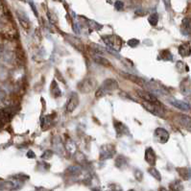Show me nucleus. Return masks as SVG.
I'll return each instance as SVG.
<instances>
[{"mask_svg": "<svg viewBox=\"0 0 191 191\" xmlns=\"http://www.w3.org/2000/svg\"><path fill=\"white\" fill-rule=\"evenodd\" d=\"M119 84L118 82L114 79V78H109L106 79L103 82V84L99 86V89H97L96 93H95V96L96 97H102L104 95H107L108 93L114 91L115 89H118Z\"/></svg>", "mask_w": 191, "mask_h": 191, "instance_id": "obj_1", "label": "nucleus"}, {"mask_svg": "<svg viewBox=\"0 0 191 191\" xmlns=\"http://www.w3.org/2000/svg\"><path fill=\"white\" fill-rule=\"evenodd\" d=\"M97 86L96 80L93 79L91 77L85 78L84 80H82L79 84H78V90L82 93H90L92 92Z\"/></svg>", "mask_w": 191, "mask_h": 191, "instance_id": "obj_2", "label": "nucleus"}, {"mask_svg": "<svg viewBox=\"0 0 191 191\" xmlns=\"http://www.w3.org/2000/svg\"><path fill=\"white\" fill-rule=\"evenodd\" d=\"M136 94L138 95V97H140V99H142L145 102L152 103V104H157V105H162V104L159 101L158 97L156 96L153 92L147 90L145 89H136Z\"/></svg>", "mask_w": 191, "mask_h": 191, "instance_id": "obj_3", "label": "nucleus"}, {"mask_svg": "<svg viewBox=\"0 0 191 191\" xmlns=\"http://www.w3.org/2000/svg\"><path fill=\"white\" fill-rule=\"evenodd\" d=\"M142 106L150 111L152 114L159 116V117H163L165 115V111H164V108L162 105H157V104H152V103H148V102H143Z\"/></svg>", "mask_w": 191, "mask_h": 191, "instance_id": "obj_4", "label": "nucleus"}, {"mask_svg": "<svg viewBox=\"0 0 191 191\" xmlns=\"http://www.w3.org/2000/svg\"><path fill=\"white\" fill-rule=\"evenodd\" d=\"M103 40L106 43L107 46L110 49H114L115 51L119 50L121 47V39L119 37L115 35H110V36H104Z\"/></svg>", "mask_w": 191, "mask_h": 191, "instance_id": "obj_5", "label": "nucleus"}, {"mask_svg": "<svg viewBox=\"0 0 191 191\" xmlns=\"http://www.w3.org/2000/svg\"><path fill=\"white\" fill-rule=\"evenodd\" d=\"M115 155V149L111 144H106L101 146L100 149V160H105L111 159Z\"/></svg>", "mask_w": 191, "mask_h": 191, "instance_id": "obj_6", "label": "nucleus"}, {"mask_svg": "<svg viewBox=\"0 0 191 191\" xmlns=\"http://www.w3.org/2000/svg\"><path fill=\"white\" fill-rule=\"evenodd\" d=\"M155 140L160 143H166L169 139V133L163 128H157L154 133Z\"/></svg>", "mask_w": 191, "mask_h": 191, "instance_id": "obj_7", "label": "nucleus"}, {"mask_svg": "<svg viewBox=\"0 0 191 191\" xmlns=\"http://www.w3.org/2000/svg\"><path fill=\"white\" fill-rule=\"evenodd\" d=\"M79 105V97H78L77 93L72 92V94L70 95V98H69L67 105H66V110L67 112H72Z\"/></svg>", "mask_w": 191, "mask_h": 191, "instance_id": "obj_8", "label": "nucleus"}, {"mask_svg": "<svg viewBox=\"0 0 191 191\" xmlns=\"http://www.w3.org/2000/svg\"><path fill=\"white\" fill-rule=\"evenodd\" d=\"M145 160L151 166H154L156 164V161H157V156H156L155 151L151 147H148L145 151Z\"/></svg>", "mask_w": 191, "mask_h": 191, "instance_id": "obj_9", "label": "nucleus"}, {"mask_svg": "<svg viewBox=\"0 0 191 191\" xmlns=\"http://www.w3.org/2000/svg\"><path fill=\"white\" fill-rule=\"evenodd\" d=\"M122 75L126 78V79L134 82L135 84H137L138 85L142 86L143 89L145 88V85L147 84V81L144 80L143 78H141V77H138V76H135V75H133V74H128V73H122Z\"/></svg>", "mask_w": 191, "mask_h": 191, "instance_id": "obj_10", "label": "nucleus"}, {"mask_svg": "<svg viewBox=\"0 0 191 191\" xmlns=\"http://www.w3.org/2000/svg\"><path fill=\"white\" fill-rule=\"evenodd\" d=\"M180 90L184 95H188L191 91V81L189 77H186L180 84Z\"/></svg>", "mask_w": 191, "mask_h": 191, "instance_id": "obj_11", "label": "nucleus"}, {"mask_svg": "<svg viewBox=\"0 0 191 191\" xmlns=\"http://www.w3.org/2000/svg\"><path fill=\"white\" fill-rule=\"evenodd\" d=\"M181 32L185 36H188L191 34V19L190 17H185L181 21Z\"/></svg>", "mask_w": 191, "mask_h": 191, "instance_id": "obj_12", "label": "nucleus"}, {"mask_svg": "<svg viewBox=\"0 0 191 191\" xmlns=\"http://www.w3.org/2000/svg\"><path fill=\"white\" fill-rule=\"evenodd\" d=\"M170 104L173 105L174 107H176L179 110H185V111H188L190 110V105L188 103L181 101V100H176V99H172L170 100Z\"/></svg>", "mask_w": 191, "mask_h": 191, "instance_id": "obj_13", "label": "nucleus"}, {"mask_svg": "<svg viewBox=\"0 0 191 191\" xmlns=\"http://www.w3.org/2000/svg\"><path fill=\"white\" fill-rule=\"evenodd\" d=\"M178 51H179V54L181 57L190 56L191 55V45H190V43L185 42V43H183V44H181L178 48Z\"/></svg>", "mask_w": 191, "mask_h": 191, "instance_id": "obj_14", "label": "nucleus"}, {"mask_svg": "<svg viewBox=\"0 0 191 191\" xmlns=\"http://www.w3.org/2000/svg\"><path fill=\"white\" fill-rule=\"evenodd\" d=\"M177 121L178 123L185 128H191V117L188 115H184V114H180L177 116Z\"/></svg>", "mask_w": 191, "mask_h": 191, "instance_id": "obj_15", "label": "nucleus"}, {"mask_svg": "<svg viewBox=\"0 0 191 191\" xmlns=\"http://www.w3.org/2000/svg\"><path fill=\"white\" fill-rule=\"evenodd\" d=\"M92 59H93V60H94L95 63L100 64V65L106 66V67H110V66L111 65L109 60H107L106 58H104V57H102V56H99V55L96 54V53L93 54Z\"/></svg>", "mask_w": 191, "mask_h": 191, "instance_id": "obj_16", "label": "nucleus"}, {"mask_svg": "<svg viewBox=\"0 0 191 191\" xmlns=\"http://www.w3.org/2000/svg\"><path fill=\"white\" fill-rule=\"evenodd\" d=\"M114 127H115V130H116V134L118 136L120 135H125V134H128V129L127 127L123 124V123H121L119 122V121H115L114 122Z\"/></svg>", "mask_w": 191, "mask_h": 191, "instance_id": "obj_17", "label": "nucleus"}, {"mask_svg": "<svg viewBox=\"0 0 191 191\" xmlns=\"http://www.w3.org/2000/svg\"><path fill=\"white\" fill-rule=\"evenodd\" d=\"M128 165V161L127 159L122 155L117 156V158L115 160V166L119 169H123Z\"/></svg>", "mask_w": 191, "mask_h": 191, "instance_id": "obj_18", "label": "nucleus"}, {"mask_svg": "<svg viewBox=\"0 0 191 191\" xmlns=\"http://www.w3.org/2000/svg\"><path fill=\"white\" fill-rule=\"evenodd\" d=\"M177 171L180 174V176L184 180H189L191 178V170L187 167H181L177 168Z\"/></svg>", "mask_w": 191, "mask_h": 191, "instance_id": "obj_19", "label": "nucleus"}, {"mask_svg": "<svg viewBox=\"0 0 191 191\" xmlns=\"http://www.w3.org/2000/svg\"><path fill=\"white\" fill-rule=\"evenodd\" d=\"M56 91L58 92L59 96H60V95H62V91H60L58 84L56 83V81H53V82H52V84H51V93L53 94L54 97H56Z\"/></svg>", "mask_w": 191, "mask_h": 191, "instance_id": "obj_20", "label": "nucleus"}, {"mask_svg": "<svg viewBox=\"0 0 191 191\" xmlns=\"http://www.w3.org/2000/svg\"><path fill=\"white\" fill-rule=\"evenodd\" d=\"M170 189H172V190H183L184 186H183V185H181V181L176 180V181H173V183L170 184Z\"/></svg>", "mask_w": 191, "mask_h": 191, "instance_id": "obj_21", "label": "nucleus"}, {"mask_svg": "<svg viewBox=\"0 0 191 191\" xmlns=\"http://www.w3.org/2000/svg\"><path fill=\"white\" fill-rule=\"evenodd\" d=\"M67 173H69V175L71 176H77L81 173V168L79 166H70L67 168Z\"/></svg>", "mask_w": 191, "mask_h": 191, "instance_id": "obj_22", "label": "nucleus"}, {"mask_svg": "<svg viewBox=\"0 0 191 191\" xmlns=\"http://www.w3.org/2000/svg\"><path fill=\"white\" fill-rule=\"evenodd\" d=\"M148 172L150 173L151 176H153L155 179H157L158 181H160V180H161V175H160V173L159 172L158 169H156V168H154V167H151V168L148 169Z\"/></svg>", "mask_w": 191, "mask_h": 191, "instance_id": "obj_23", "label": "nucleus"}, {"mask_svg": "<svg viewBox=\"0 0 191 191\" xmlns=\"http://www.w3.org/2000/svg\"><path fill=\"white\" fill-rule=\"evenodd\" d=\"M160 57L163 60H172L173 56L171 54V52L169 50H163L160 53Z\"/></svg>", "mask_w": 191, "mask_h": 191, "instance_id": "obj_24", "label": "nucleus"}, {"mask_svg": "<svg viewBox=\"0 0 191 191\" xmlns=\"http://www.w3.org/2000/svg\"><path fill=\"white\" fill-rule=\"evenodd\" d=\"M148 21L152 26H156L159 22V15L158 14H152L148 17Z\"/></svg>", "mask_w": 191, "mask_h": 191, "instance_id": "obj_25", "label": "nucleus"}, {"mask_svg": "<svg viewBox=\"0 0 191 191\" xmlns=\"http://www.w3.org/2000/svg\"><path fill=\"white\" fill-rule=\"evenodd\" d=\"M65 149H66L69 153L73 154V153L76 151V146H75L74 142H73L72 140H68V141L65 143Z\"/></svg>", "mask_w": 191, "mask_h": 191, "instance_id": "obj_26", "label": "nucleus"}, {"mask_svg": "<svg viewBox=\"0 0 191 191\" xmlns=\"http://www.w3.org/2000/svg\"><path fill=\"white\" fill-rule=\"evenodd\" d=\"M138 44H139V40L136 39H132L128 40V45L131 47H136Z\"/></svg>", "mask_w": 191, "mask_h": 191, "instance_id": "obj_27", "label": "nucleus"}, {"mask_svg": "<svg viewBox=\"0 0 191 191\" xmlns=\"http://www.w3.org/2000/svg\"><path fill=\"white\" fill-rule=\"evenodd\" d=\"M114 6H115V9L117 11H122L123 8H124V3L121 1V0H117V1L115 2V4H114Z\"/></svg>", "mask_w": 191, "mask_h": 191, "instance_id": "obj_28", "label": "nucleus"}, {"mask_svg": "<svg viewBox=\"0 0 191 191\" xmlns=\"http://www.w3.org/2000/svg\"><path fill=\"white\" fill-rule=\"evenodd\" d=\"M135 177L137 181H142V178H143V174L140 170L138 169H135Z\"/></svg>", "mask_w": 191, "mask_h": 191, "instance_id": "obj_29", "label": "nucleus"}, {"mask_svg": "<svg viewBox=\"0 0 191 191\" xmlns=\"http://www.w3.org/2000/svg\"><path fill=\"white\" fill-rule=\"evenodd\" d=\"M52 153L51 151H46V152H44V154H43V156H42V159H46V160H48V159H50L51 157H52Z\"/></svg>", "mask_w": 191, "mask_h": 191, "instance_id": "obj_30", "label": "nucleus"}, {"mask_svg": "<svg viewBox=\"0 0 191 191\" xmlns=\"http://www.w3.org/2000/svg\"><path fill=\"white\" fill-rule=\"evenodd\" d=\"M27 157H28L29 159H34L35 157H36V156H35V153H34L33 151H29V152L27 153Z\"/></svg>", "mask_w": 191, "mask_h": 191, "instance_id": "obj_31", "label": "nucleus"}, {"mask_svg": "<svg viewBox=\"0 0 191 191\" xmlns=\"http://www.w3.org/2000/svg\"><path fill=\"white\" fill-rule=\"evenodd\" d=\"M163 3H164V5H165L167 10H169V8H170V0H163Z\"/></svg>", "mask_w": 191, "mask_h": 191, "instance_id": "obj_32", "label": "nucleus"}]
</instances>
